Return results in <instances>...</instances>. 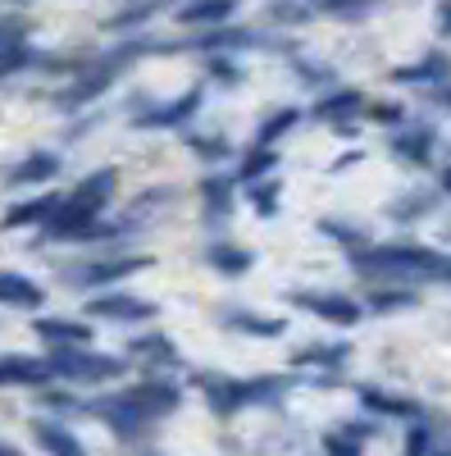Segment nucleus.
I'll list each match as a JSON object with an SVG mask.
<instances>
[{
	"label": "nucleus",
	"mask_w": 451,
	"mask_h": 456,
	"mask_svg": "<svg viewBox=\"0 0 451 456\" xmlns=\"http://www.w3.org/2000/svg\"><path fill=\"white\" fill-rule=\"evenodd\" d=\"M374 0H319V10L324 14H360V10H369Z\"/></svg>",
	"instance_id": "nucleus-39"
},
{
	"label": "nucleus",
	"mask_w": 451,
	"mask_h": 456,
	"mask_svg": "<svg viewBox=\"0 0 451 456\" xmlns=\"http://www.w3.org/2000/svg\"><path fill=\"white\" fill-rule=\"evenodd\" d=\"M351 270L365 279H397V283H429V279H447L451 260L415 247V242H383V247H356L351 251Z\"/></svg>",
	"instance_id": "nucleus-2"
},
{
	"label": "nucleus",
	"mask_w": 451,
	"mask_h": 456,
	"mask_svg": "<svg viewBox=\"0 0 451 456\" xmlns=\"http://www.w3.org/2000/svg\"><path fill=\"white\" fill-rule=\"evenodd\" d=\"M438 23H442V32H451V5H447V14H442Z\"/></svg>",
	"instance_id": "nucleus-43"
},
{
	"label": "nucleus",
	"mask_w": 451,
	"mask_h": 456,
	"mask_svg": "<svg viewBox=\"0 0 451 456\" xmlns=\"http://www.w3.org/2000/svg\"><path fill=\"white\" fill-rule=\"evenodd\" d=\"M87 315L92 320H105V324H146V320L160 315V306H156V301H146V297L105 288V292L87 297Z\"/></svg>",
	"instance_id": "nucleus-8"
},
{
	"label": "nucleus",
	"mask_w": 451,
	"mask_h": 456,
	"mask_svg": "<svg viewBox=\"0 0 451 456\" xmlns=\"http://www.w3.org/2000/svg\"><path fill=\"white\" fill-rule=\"evenodd\" d=\"M438 187H442V192H447V197H451V165H447V169H442V178H438Z\"/></svg>",
	"instance_id": "nucleus-41"
},
{
	"label": "nucleus",
	"mask_w": 451,
	"mask_h": 456,
	"mask_svg": "<svg viewBox=\"0 0 451 456\" xmlns=\"http://www.w3.org/2000/svg\"><path fill=\"white\" fill-rule=\"evenodd\" d=\"M433 146H438V128L433 124H406V133L392 137V156L406 160V165H429Z\"/></svg>",
	"instance_id": "nucleus-19"
},
{
	"label": "nucleus",
	"mask_w": 451,
	"mask_h": 456,
	"mask_svg": "<svg viewBox=\"0 0 451 456\" xmlns=\"http://www.w3.org/2000/svg\"><path fill=\"white\" fill-rule=\"evenodd\" d=\"M347 361H351V347H347V342H310L306 352H292V370H310V365L342 370Z\"/></svg>",
	"instance_id": "nucleus-25"
},
{
	"label": "nucleus",
	"mask_w": 451,
	"mask_h": 456,
	"mask_svg": "<svg viewBox=\"0 0 451 456\" xmlns=\"http://www.w3.org/2000/svg\"><path fill=\"white\" fill-rule=\"evenodd\" d=\"M233 19V0H187L178 10V23L182 28H219Z\"/></svg>",
	"instance_id": "nucleus-24"
},
{
	"label": "nucleus",
	"mask_w": 451,
	"mask_h": 456,
	"mask_svg": "<svg viewBox=\"0 0 451 456\" xmlns=\"http://www.w3.org/2000/svg\"><path fill=\"white\" fill-rule=\"evenodd\" d=\"M274 165H278V151H274V146H251L238 178H242V183H255V178H265Z\"/></svg>",
	"instance_id": "nucleus-30"
},
{
	"label": "nucleus",
	"mask_w": 451,
	"mask_h": 456,
	"mask_svg": "<svg viewBox=\"0 0 451 456\" xmlns=\"http://www.w3.org/2000/svg\"><path fill=\"white\" fill-rule=\"evenodd\" d=\"M150 456H160V452H150Z\"/></svg>",
	"instance_id": "nucleus-47"
},
{
	"label": "nucleus",
	"mask_w": 451,
	"mask_h": 456,
	"mask_svg": "<svg viewBox=\"0 0 451 456\" xmlns=\"http://www.w3.org/2000/svg\"><path fill=\"white\" fill-rule=\"evenodd\" d=\"M115 192H119V169H109V165L92 169L68 197H60V210L42 224V238H51V242H78L83 228L96 224L105 215V206L115 201Z\"/></svg>",
	"instance_id": "nucleus-3"
},
{
	"label": "nucleus",
	"mask_w": 451,
	"mask_h": 456,
	"mask_svg": "<svg viewBox=\"0 0 451 456\" xmlns=\"http://www.w3.org/2000/svg\"><path fill=\"white\" fill-rule=\"evenodd\" d=\"M60 169H64V160L55 156V151H28L23 160H14V165L5 169V187H42V183H51Z\"/></svg>",
	"instance_id": "nucleus-13"
},
{
	"label": "nucleus",
	"mask_w": 451,
	"mask_h": 456,
	"mask_svg": "<svg viewBox=\"0 0 451 456\" xmlns=\"http://www.w3.org/2000/svg\"><path fill=\"white\" fill-rule=\"evenodd\" d=\"M246 197H251V206H255L260 215H278V183L255 178V183L246 187Z\"/></svg>",
	"instance_id": "nucleus-33"
},
{
	"label": "nucleus",
	"mask_w": 451,
	"mask_h": 456,
	"mask_svg": "<svg viewBox=\"0 0 451 456\" xmlns=\"http://www.w3.org/2000/svg\"><path fill=\"white\" fill-rule=\"evenodd\" d=\"M205 260H210V270L223 274V279H242L251 265H255V256H251L246 247H238V242H214V247L205 251Z\"/></svg>",
	"instance_id": "nucleus-26"
},
{
	"label": "nucleus",
	"mask_w": 451,
	"mask_h": 456,
	"mask_svg": "<svg viewBox=\"0 0 451 456\" xmlns=\"http://www.w3.org/2000/svg\"><path fill=\"white\" fill-rule=\"evenodd\" d=\"M187 146L197 151L201 160H229V137H219V133H210V137H187Z\"/></svg>",
	"instance_id": "nucleus-37"
},
{
	"label": "nucleus",
	"mask_w": 451,
	"mask_h": 456,
	"mask_svg": "<svg viewBox=\"0 0 451 456\" xmlns=\"http://www.w3.org/2000/svg\"><path fill=\"white\" fill-rule=\"evenodd\" d=\"M415 306H420V292H415V288H379V292H369V311H374V315L415 311Z\"/></svg>",
	"instance_id": "nucleus-28"
},
{
	"label": "nucleus",
	"mask_w": 451,
	"mask_h": 456,
	"mask_svg": "<svg viewBox=\"0 0 451 456\" xmlns=\"http://www.w3.org/2000/svg\"><path fill=\"white\" fill-rule=\"evenodd\" d=\"M36 64H42V55H36L32 42H28V23L0 14V83L23 73V69H36Z\"/></svg>",
	"instance_id": "nucleus-10"
},
{
	"label": "nucleus",
	"mask_w": 451,
	"mask_h": 456,
	"mask_svg": "<svg viewBox=\"0 0 451 456\" xmlns=\"http://www.w3.org/2000/svg\"><path fill=\"white\" fill-rule=\"evenodd\" d=\"M365 119H374V124H406V110L392 105V101H369Z\"/></svg>",
	"instance_id": "nucleus-38"
},
{
	"label": "nucleus",
	"mask_w": 451,
	"mask_h": 456,
	"mask_svg": "<svg viewBox=\"0 0 451 456\" xmlns=\"http://www.w3.org/2000/svg\"><path fill=\"white\" fill-rule=\"evenodd\" d=\"M32 438H36V447H42L46 456H87L78 434H73L64 420H51V415H36L32 420Z\"/></svg>",
	"instance_id": "nucleus-15"
},
{
	"label": "nucleus",
	"mask_w": 451,
	"mask_h": 456,
	"mask_svg": "<svg viewBox=\"0 0 451 456\" xmlns=\"http://www.w3.org/2000/svg\"><path fill=\"white\" fill-rule=\"evenodd\" d=\"M287 301H292V306H301V311H310L324 324H337V329H351L365 315V306H360V301H351L347 292H310V288H301V292H287Z\"/></svg>",
	"instance_id": "nucleus-9"
},
{
	"label": "nucleus",
	"mask_w": 451,
	"mask_h": 456,
	"mask_svg": "<svg viewBox=\"0 0 451 456\" xmlns=\"http://www.w3.org/2000/svg\"><path fill=\"white\" fill-rule=\"evenodd\" d=\"M178 406H182V388L173 384V379H165V374H150V379H141V384H133L124 393L87 402V411L96 415L101 425L115 429L124 443H137L150 425L165 420V415H173Z\"/></svg>",
	"instance_id": "nucleus-1"
},
{
	"label": "nucleus",
	"mask_w": 451,
	"mask_h": 456,
	"mask_svg": "<svg viewBox=\"0 0 451 456\" xmlns=\"http://www.w3.org/2000/svg\"><path fill=\"white\" fill-rule=\"evenodd\" d=\"M128 356L141 361L150 374H165V370L178 365V347H173L165 333H137V338L128 342Z\"/></svg>",
	"instance_id": "nucleus-17"
},
{
	"label": "nucleus",
	"mask_w": 451,
	"mask_h": 456,
	"mask_svg": "<svg viewBox=\"0 0 451 456\" xmlns=\"http://www.w3.org/2000/svg\"><path fill=\"white\" fill-rule=\"evenodd\" d=\"M433 456H451V452H433Z\"/></svg>",
	"instance_id": "nucleus-45"
},
{
	"label": "nucleus",
	"mask_w": 451,
	"mask_h": 456,
	"mask_svg": "<svg viewBox=\"0 0 451 456\" xmlns=\"http://www.w3.org/2000/svg\"><path fill=\"white\" fill-rule=\"evenodd\" d=\"M365 110H369V101H365L356 87H337V92H328V96L315 105V119L337 124L342 133H351V124H347V119H356V114H365Z\"/></svg>",
	"instance_id": "nucleus-18"
},
{
	"label": "nucleus",
	"mask_w": 451,
	"mask_h": 456,
	"mask_svg": "<svg viewBox=\"0 0 451 456\" xmlns=\"http://www.w3.org/2000/svg\"><path fill=\"white\" fill-rule=\"evenodd\" d=\"M150 256H105V260H83V265H64L60 279L68 288H87V292H105V288H115L141 270H150Z\"/></svg>",
	"instance_id": "nucleus-7"
},
{
	"label": "nucleus",
	"mask_w": 451,
	"mask_h": 456,
	"mask_svg": "<svg viewBox=\"0 0 451 456\" xmlns=\"http://www.w3.org/2000/svg\"><path fill=\"white\" fill-rule=\"evenodd\" d=\"M292 384H296V379H287V374H251V379L197 374V388H201L205 406H210L214 415H223V420H229V415H238V411H251V406H265V411L283 406L287 393H292Z\"/></svg>",
	"instance_id": "nucleus-4"
},
{
	"label": "nucleus",
	"mask_w": 451,
	"mask_h": 456,
	"mask_svg": "<svg viewBox=\"0 0 451 456\" xmlns=\"http://www.w3.org/2000/svg\"><path fill=\"white\" fill-rule=\"evenodd\" d=\"M219 324L233 329V333H246V338H278V333H287V324L278 315H255V311H223Z\"/></svg>",
	"instance_id": "nucleus-23"
},
{
	"label": "nucleus",
	"mask_w": 451,
	"mask_h": 456,
	"mask_svg": "<svg viewBox=\"0 0 451 456\" xmlns=\"http://www.w3.org/2000/svg\"><path fill=\"white\" fill-rule=\"evenodd\" d=\"M32 333L46 347H92V324L87 320H64V315H42L32 324Z\"/></svg>",
	"instance_id": "nucleus-14"
},
{
	"label": "nucleus",
	"mask_w": 451,
	"mask_h": 456,
	"mask_svg": "<svg viewBox=\"0 0 451 456\" xmlns=\"http://www.w3.org/2000/svg\"><path fill=\"white\" fill-rule=\"evenodd\" d=\"M150 51H160V46H150V42H119V46H109L105 55H96L92 64H83L73 78L55 92V105L60 110H83V105H92V101H101L109 87L119 83V73L128 69V64H137L141 55H150Z\"/></svg>",
	"instance_id": "nucleus-5"
},
{
	"label": "nucleus",
	"mask_w": 451,
	"mask_h": 456,
	"mask_svg": "<svg viewBox=\"0 0 451 456\" xmlns=\"http://www.w3.org/2000/svg\"><path fill=\"white\" fill-rule=\"evenodd\" d=\"M0 456H23L19 447H10V443H0Z\"/></svg>",
	"instance_id": "nucleus-42"
},
{
	"label": "nucleus",
	"mask_w": 451,
	"mask_h": 456,
	"mask_svg": "<svg viewBox=\"0 0 451 456\" xmlns=\"http://www.w3.org/2000/svg\"><path fill=\"white\" fill-rule=\"evenodd\" d=\"M296 124H301V110H296V105H283V110H274L270 119L255 128V146H274V142H278L283 133H292Z\"/></svg>",
	"instance_id": "nucleus-29"
},
{
	"label": "nucleus",
	"mask_w": 451,
	"mask_h": 456,
	"mask_svg": "<svg viewBox=\"0 0 451 456\" xmlns=\"http://www.w3.org/2000/svg\"><path fill=\"white\" fill-rule=\"evenodd\" d=\"M360 406L379 411V415H397V420H424V406L415 397H397V393H383V388H360Z\"/></svg>",
	"instance_id": "nucleus-21"
},
{
	"label": "nucleus",
	"mask_w": 451,
	"mask_h": 456,
	"mask_svg": "<svg viewBox=\"0 0 451 456\" xmlns=\"http://www.w3.org/2000/svg\"><path fill=\"white\" fill-rule=\"evenodd\" d=\"M55 379L51 356H23V352H0V388H46Z\"/></svg>",
	"instance_id": "nucleus-12"
},
{
	"label": "nucleus",
	"mask_w": 451,
	"mask_h": 456,
	"mask_svg": "<svg viewBox=\"0 0 451 456\" xmlns=\"http://www.w3.org/2000/svg\"><path fill=\"white\" fill-rule=\"evenodd\" d=\"M60 210V197L55 192H42V197H28L19 206L5 210V219H0V228H42L51 215Z\"/></svg>",
	"instance_id": "nucleus-20"
},
{
	"label": "nucleus",
	"mask_w": 451,
	"mask_h": 456,
	"mask_svg": "<svg viewBox=\"0 0 451 456\" xmlns=\"http://www.w3.org/2000/svg\"><path fill=\"white\" fill-rule=\"evenodd\" d=\"M201 206H205V219H210V224L229 219V215H233V178L210 174V178L201 183Z\"/></svg>",
	"instance_id": "nucleus-27"
},
{
	"label": "nucleus",
	"mask_w": 451,
	"mask_h": 456,
	"mask_svg": "<svg viewBox=\"0 0 451 456\" xmlns=\"http://www.w3.org/2000/svg\"><path fill=\"white\" fill-rule=\"evenodd\" d=\"M438 206V192H415V197H397L392 206H388V215L392 219H406V224H415L424 210H433Z\"/></svg>",
	"instance_id": "nucleus-31"
},
{
	"label": "nucleus",
	"mask_w": 451,
	"mask_h": 456,
	"mask_svg": "<svg viewBox=\"0 0 451 456\" xmlns=\"http://www.w3.org/2000/svg\"><path fill=\"white\" fill-rule=\"evenodd\" d=\"M42 406L55 415V420H68V415H83L87 402H78L73 393H42Z\"/></svg>",
	"instance_id": "nucleus-35"
},
{
	"label": "nucleus",
	"mask_w": 451,
	"mask_h": 456,
	"mask_svg": "<svg viewBox=\"0 0 451 456\" xmlns=\"http://www.w3.org/2000/svg\"><path fill=\"white\" fill-rule=\"evenodd\" d=\"M210 73H214L219 83H242V69H238L233 60H219V55L210 60Z\"/></svg>",
	"instance_id": "nucleus-40"
},
{
	"label": "nucleus",
	"mask_w": 451,
	"mask_h": 456,
	"mask_svg": "<svg viewBox=\"0 0 451 456\" xmlns=\"http://www.w3.org/2000/svg\"><path fill=\"white\" fill-rule=\"evenodd\" d=\"M0 306H10V311H42L46 306V288L36 279H28V274L0 270Z\"/></svg>",
	"instance_id": "nucleus-16"
},
{
	"label": "nucleus",
	"mask_w": 451,
	"mask_h": 456,
	"mask_svg": "<svg viewBox=\"0 0 451 456\" xmlns=\"http://www.w3.org/2000/svg\"><path fill=\"white\" fill-rule=\"evenodd\" d=\"M438 452V443H433V429L424 425V420H415V429L406 434V447H401V456H433Z\"/></svg>",
	"instance_id": "nucleus-36"
},
{
	"label": "nucleus",
	"mask_w": 451,
	"mask_h": 456,
	"mask_svg": "<svg viewBox=\"0 0 451 456\" xmlns=\"http://www.w3.org/2000/svg\"><path fill=\"white\" fill-rule=\"evenodd\" d=\"M442 78H451V55L447 51H429L415 64L392 69V83H442Z\"/></svg>",
	"instance_id": "nucleus-22"
},
{
	"label": "nucleus",
	"mask_w": 451,
	"mask_h": 456,
	"mask_svg": "<svg viewBox=\"0 0 451 456\" xmlns=\"http://www.w3.org/2000/svg\"><path fill=\"white\" fill-rule=\"evenodd\" d=\"M10 5H23V0H10Z\"/></svg>",
	"instance_id": "nucleus-46"
},
{
	"label": "nucleus",
	"mask_w": 451,
	"mask_h": 456,
	"mask_svg": "<svg viewBox=\"0 0 451 456\" xmlns=\"http://www.w3.org/2000/svg\"><path fill=\"white\" fill-rule=\"evenodd\" d=\"M447 283H451V274H447Z\"/></svg>",
	"instance_id": "nucleus-48"
},
{
	"label": "nucleus",
	"mask_w": 451,
	"mask_h": 456,
	"mask_svg": "<svg viewBox=\"0 0 451 456\" xmlns=\"http://www.w3.org/2000/svg\"><path fill=\"white\" fill-rule=\"evenodd\" d=\"M319 233L333 238V242H342V247H351V251L365 247V228H351L347 219H324V224H319Z\"/></svg>",
	"instance_id": "nucleus-34"
},
{
	"label": "nucleus",
	"mask_w": 451,
	"mask_h": 456,
	"mask_svg": "<svg viewBox=\"0 0 451 456\" xmlns=\"http://www.w3.org/2000/svg\"><path fill=\"white\" fill-rule=\"evenodd\" d=\"M51 365H55V379H64V384H115L128 370L124 356H105L92 347H55Z\"/></svg>",
	"instance_id": "nucleus-6"
},
{
	"label": "nucleus",
	"mask_w": 451,
	"mask_h": 456,
	"mask_svg": "<svg viewBox=\"0 0 451 456\" xmlns=\"http://www.w3.org/2000/svg\"><path fill=\"white\" fill-rule=\"evenodd\" d=\"M442 105H447V110H451V87H447V92H442Z\"/></svg>",
	"instance_id": "nucleus-44"
},
{
	"label": "nucleus",
	"mask_w": 451,
	"mask_h": 456,
	"mask_svg": "<svg viewBox=\"0 0 451 456\" xmlns=\"http://www.w3.org/2000/svg\"><path fill=\"white\" fill-rule=\"evenodd\" d=\"M197 110H201V87L182 92V96H173V101H150V105H141V110L133 114V128H182Z\"/></svg>",
	"instance_id": "nucleus-11"
},
{
	"label": "nucleus",
	"mask_w": 451,
	"mask_h": 456,
	"mask_svg": "<svg viewBox=\"0 0 451 456\" xmlns=\"http://www.w3.org/2000/svg\"><path fill=\"white\" fill-rule=\"evenodd\" d=\"M324 456H365V438L333 429V434H324Z\"/></svg>",
	"instance_id": "nucleus-32"
}]
</instances>
